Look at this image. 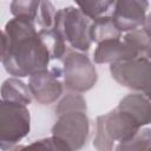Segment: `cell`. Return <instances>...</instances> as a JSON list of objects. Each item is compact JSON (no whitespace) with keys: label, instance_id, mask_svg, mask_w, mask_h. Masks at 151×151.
<instances>
[{"label":"cell","instance_id":"obj_23","mask_svg":"<svg viewBox=\"0 0 151 151\" xmlns=\"http://www.w3.org/2000/svg\"><path fill=\"white\" fill-rule=\"evenodd\" d=\"M142 28L144 29V32H145L149 37H151V14H149V15L145 18V21H144Z\"/></svg>","mask_w":151,"mask_h":151},{"label":"cell","instance_id":"obj_10","mask_svg":"<svg viewBox=\"0 0 151 151\" xmlns=\"http://www.w3.org/2000/svg\"><path fill=\"white\" fill-rule=\"evenodd\" d=\"M137 57H139L137 52L120 39L106 40L98 44L93 53V60L97 64H114Z\"/></svg>","mask_w":151,"mask_h":151},{"label":"cell","instance_id":"obj_5","mask_svg":"<svg viewBox=\"0 0 151 151\" xmlns=\"http://www.w3.org/2000/svg\"><path fill=\"white\" fill-rule=\"evenodd\" d=\"M63 63L64 83L68 90L74 93H83L96 85L97 70L85 54L78 51H67Z\"/></svg>","mask_w":151,"mask_h":151},{"label":"cell","instance_id":"obj_17","mask_svg":"<svg viewBox=\"0 0 151 151\" xmlns=\"http://www.w3.org/2000/svg\"><path fill=\"white\" fill-rule=\"evenodd\" d=\"M151 147V130L139 131L132 139L119 143L116 151H149Z\"/></svg>","mask_w":151,"mask_h":151},{"label":"cell","instance_id":"obj_22","mask_svg":"<svg viewBox=\"0 0 151 151\" xmlns=\"http://www.w3.org/2000/svg\"><path fill=\"white\" fill-rule=\"evenodd\" d=\"M114 142L109 137L106 133L100 118H97V129H96V137L93 140V146L97 151H113Z\"/></svg>","mask_w":151,"mask_h":151},{"label":"cell","instance_id":"obj_14","mask_svg":"<svg viewBox=\"0 0 151 151\" xmlns=\"http://www.w3.org/2000/svg\"><path fill=\"white\" fill-rule=\"evenodd\" d=\"M39 38L41 39L44 46L50 53L51 59H61L65 57L67 50H66V44L65 39L55 32L53 28L52 29H40L38 31Z\"/></svg>","mask_w":151,"mask_h":151},{"label":"cell","instance_id":"obj_24","mask_svg":"<svg viewBox=\"0 0 151 151\" xmlns=\"http://www.w3.org/2000/svg\"><path fill=\"white\" fill-rule=\"evenodd\" d=\"M146 58H147V59H150V60H151V50H150V51H149V53H147V54H146Z\"/></svg>","mask_w":151,"mask_h":151},{"label":"cell","instance_id":"obj_13","mask_svg":"<svg viewBox=\"0 0 151 151\" xmlns=\"http://www.w3.org/2000/svg\"><path fill=\"white\" fill-rule=\"evenodd\" d=\"M122 37L120 29L117 27L114 20L112 17H101L93 22H91L90 26V38L92 42L100 44L106 40H114L119 39Z\"/></svg>","mask_w":151,"mask_h":151},{"label":"cell","instance_id":"obj_4","mask_svg":"<svg viewBox=\"0 0 151 151\" xmlns=\"http://www.w3.org/2000/svg\"><path fill=\"white\" fill-rule=\"evenodd\" d=\"M112 78L122 86L134 90L151 100V60L137 57L111 64Z\"/></svg>","mask_w":151,"mask_h":151},{"label":"cell","instance_id":"obj_9","mask_svg":"<svg viewBox=\"0 0 151 151\" xmlns=\"http://www.w3.org/2000/svg\"><path fill=\"white\" fill-rule=\"evenodd\" d=\"M59 73L53 71L41 70L29 76L28 87L32 97L40 104L54 103L63 92V84L58 79Z\"/></svg>","mask_w":151,"mask_h":151},{"label":"cell","instance_id":"obj_8","mask_svg":"<svg viewBox=\"0 0 151 151\" xmlns=\"http://www.w3.org/2000/svg\"><path fill=\"white\" fill-rule=\"evenodd\" d=\"M149 2L145 0L116 1L112 18L120 32H131L143 26Z\"/></svg>","mask_w":151,"mask_h":151},{"label":"cell","instance_id":"obj_6","mask_svg":"<svg viewBox=\"0 0 151 151\" xmlns=\"http://www.w3.org/2000/svg\"><path fill=\"white\" fill-rule=\"evenodd\" d=\"M52 136L66 142L72 151H79L86 143L90 122L86 111H73L59 114L52 126Z\"/></svg>","mask_w":151,"mask_h":151},{"label":"cell","instance_id":"obj_15","mask_svg":"<svg viewBox=\"0 0 151 151\" xmlns=\"http://www.w3.org/2000/svg\"><path fill=\"white\" fill-rule=\"evenodd\" d=\"M9 151H72L71 146L63 139L51 136L31 143L29 145H19Z\"/></svg>","mask_w":151,"mask_h":151},{"label":"cell","instance_id":"obj_11","mask_svg":"<svg viewBox=\"0 0 151 151\" xmlns=\"http://www.w3.org/2000/svg\"><path fill=\"white\" fill-rule=\"evenodd\" d=\"M118 109L131 113L140 127L151 123V100L142 93L127 94L119 101Z\"/></svg>","mask_w":151,"mask_h":151},{"label":"cell","instance_id":"obj_18","mask_svg":"<svg viewBox=\"0 0 151 151\" xmlns=\"http://www.w3.org/2000/svg\"><path fill=\"white\" fill-rule=\"evenodd\" d=\"M116 1H107V0H103V1H84L77 2L78 8L83 12V14L85 17H87L88 19H98L101 17H105L104 14L107 13L110 11L111 7H114Z\"/></svg>","mask_w":151,"mask_h":151},{"label":"cell","instance_id":"obj_20","mask_svg":"<svg viewBox=\"0 0 151 151\" xmlns=\"http://www.w3.org/2000/svg\"><path fill=\"white\" fill-rule=\"evenodd\" d=\"M73 111H86V101L83 98V96L79 93L67 94L60 100V103L55 107L57 116Z\"/></svg>","mask_w":151,"mask_h":151},{"label":"cell","instance_id":"obj_16","mask_svg":"<svg viewBox=\"0 0 151 151\" xmlns=\"http://www.w3.org/2000/svg\"><path fill=\"white\" fill-rule=\"evenodd\" d=\"M124 41L131 46L139 57H146L151 50V37H149L143 28H137L129 32L124 37Z\"/></svg>","mask_w":151,"mask_h":151},{"label":"cell","instance_id":"obj_25","mask_svg":"<svg viewBox=\"0 0 151 151\" xmlns=\"http://www.w3.org/2000/svg\"><path fill=\"white\" fill-rule=\"evenodd\" d=\"M149 151H151V147H150V149H149Z\"/></svg>","mask_w":151,"mask_h":151},{"label":"cell","instance_id":"obj_21","mask_svg":"<svg viewBox=\"0 0 151 151\" xmlns=\"http://www.w3.org/2000/svg\"><path fill=\"white\" fill-rule=\"evenodd\" d=\"M57 9L53 4L50 1H41L38 13V20L42 26V29H52L54 26V19L57 14Z\"/></svg>","mask_w":151,"mask_h":151},{"label":"cell","instance_id":"obj_19","mask_svg":"<svg viewBox=\"0 0 151 151\" xmlns=\"http://www.w3.org/2000/svg\"><path fill=\"white\" fill-rule=\"evenodd\" d=\"M41 1H20L15 0L11 2V12L14 18H24L35 21L39 13Z\"/></svg>","mask_w":151,"mask_h":151},{"label":"cell","instance_id":"obj_2","mask_svg":"<svg viewBox=\"0 0 151 151\" xmlns=\"http://www.w3.org/2000/svg\"><path fill=\"white\" fill-rule=\"evenodd\" d=\"M90 20L83 12L74 6L59 9L55 14L53 29L58 32L65 41L79 52H86L91 47Z\"/></svg>","mask_w":151,"mask_h":151},{"label":"cell","instance_id":"obj_3","mask_svg":"<svg viewBox=\"0 0 151 151\" xmlns=\"http://www.w3.org/2000/svg\"><path fill=\"white\" fill-rule=\"evenodd\" d=\"M31 129V116L27 106L2 101L0 104V146L1 151L12 150L25 138Z\"/></svg>","mask_w":151,"mask_h":151},{"label":"cell","instance_id":"obj_12","mask_svg":"<svg viewBox=\"0 0 151 151\" xmlns=\"http://www.w3.org/2000/svg\"><path fill=\"white\" fill-rule=\"evenodd\" d=\"M1 100L27 106L32 101V93L29 87L21 80L17 78H8L1 86Z\"/></svg>","mask_w":151,"mask_h":151},{"label":"cell","instance_id":"obj_1","mask_svg":"<svg viewBox=\"0 0 151 151\" xmlns=\"http://www.w3.org/2000/svg\"><path fill=\"white\" fill-rule=\"evenodd\" d=\"M51 57L33 20L13 18L4 27L1 39V63L14 77H28L46 70Z\"/></svg>","mask_w":151,"mask_h":151},{"label":"cell","instance_id":"obj_7","mask_svg":"<svg viewBox=\"0 0 151 151\" xmlns=\"http://www.w3.org/2000/svg\"><path fill=\"white\" fill-rule=\"evenodd\" d=\"M99 118L106 133L113 142H127L132 139L140 129V125L131 113L118 107L104 116H99Z\"/></svg>","mask_w":151,"mask_h":151}]
</instances>
